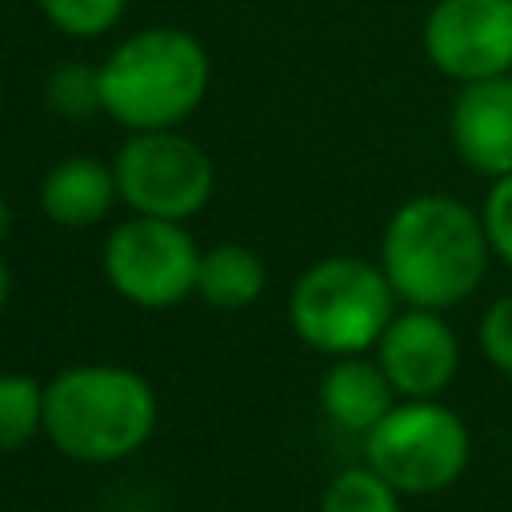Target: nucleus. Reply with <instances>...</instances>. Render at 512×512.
<instances>
[{
  "label": "nucleus",
  "mask_w": 512,
  "mask_h": 512,
  "mask_svg": "<svg viewBox=\"0 0 512 512\" xmlns=\"http://www.w3.org/2000/svg\"><path fill=\"white\" fill-rule=\"evenodd\" d=\"M156 432L152 384L120 364H76L44 384V436L76 464H116Z\"/></svg>",
  "instance_id": "nucleus-2"
},
{
  "label": "nucleus",
  "mask_w": 512,
  "mask_h": 512,
  "mask_svg": "<svg viewBox=\"0 0 512 512\" xmlns=\"http://www.w3.org/2000/svg\"><path fill=\"white\" fill-rule=\"evenodd\" d=\"M4 232H8V208L0 204V236H4Z\"/></svg>",
  "instance_id": "nucleus-21"
},
{
  "label": "nucleus",
  "mask_w": 512,
  "mask_h": 512,
  "mask_svg": "<svg viewBox=\"0 0 512 512\" xmlns=\"http://www.w3.org/2000/svg\"><path fill=\"white\" fill-rule=\"evenodd\" d=\"M116 192L140 212L160 220H184L212 196V160L200 144L176 132H136L116 152Z\"/></svg>",
  "instance_id": "nucleus-6"
},
{
  "label": "nucleus",
  "mask_w": 512,
  "mask_h": 512,
  "mask_svg": "<svg viewBox=\"0 0 512 512\" xmlns=\"http://www.w3.org/2000/svg\"><path fill=\"white\" fill-rule=\"evenodd\" d=\"M8 288H12V276H8V264L0 260V312H4V304H8Z\"/></svg>",
  "instance_id": "nucleus-20"
},
{
  "label": "nucleus",
  "mask_w": 512,
  "mask_h": 512,
  "mask_svg": "<svg viewBox=\"0 0 512 512\" xmlns=\"http://www.w3.org/2000/svg\"><path fill=\"white\" fill-rule=\"evenodd\" d=\"M40 8L60 32L96 36V32H108L120 20L124 0H40Z\"/></svg>",
  "instance_id": "nucleus-16"
},
{
  "label": "nucleus",
  "mask_w": 512,
  "mask_h": 512,
  "mask_svg": "<svg viewBox=\"0 0 512 512\" xmlns=\"http://www.w3.org/2000/svg\"><path fill=\"white\" fill-rule=\"evenodd\" d=\"M36 432H44V384L0 372V452L24 448Z\"/></svg>",
  "instance_id": "nucleus-14"
},
{
  "label": "nucleus",
  "mask_w": 512,
  "mask_h": 512,
  "mask_svg": "<svg viewBox=\"0 0 512 512\" xmlns=\"http://www.w3.org/2000/svg\"><path fill=\"white\" fill-rule=\"evenodd\" d=\"M392 396H396V388L384 376V368L372 364V360H360V356H340L320 380L324 416L336 428L360 432V436H368L396 408Z\"/></svg>",
  "instance_id": "nucleus-11"
},
{
  "label": "nucleus",
  "mask_w": 512,
  "mask_h": 512,
  "mask_svg": "<svg viewBox=\"0 0 512 512\" xmlns=\"http://www.w3.org/2000/svg\"><path fill=\"white\" fill-rule=\"evenodd\" d=\"M200 252L176 220L136 216L112 228L104 244V272L112 288L140 308H168L196 292Z\"/></svg>",
  "instance_id": "nucleus-7"
},
{
  "label": "nucleus",
  "mask_w": 512,
  "mask_h": 512,
  "mask_svg": "<svg viewBox=\"0 0 512 512\" xmlns=\"http://www.w3.org/2000/svg\"><path fill=\"white\" fill-rule=\"evenodd\" d=\"M376 348H380L376 364L384 368L392 388L408 400H432L436 392H444L460 364L456 332L428 308L392 316Z\"/></svg>",
  "instance_id": "nucleus-9"
},
{
  "label": "nucleus",
  "mask_w": 512,
  "mask_h": 512,
  "mask_svg": "<svg viewBox=\"0 0 512 512\" xmlns=\"http://www.w3.org/2000/svg\"><path fill=\"white\" fill-rule=\"evenodd\" d=\"M488 232L484 220L440 192L412 196L396 208L384 228V276L400 300L412 308H452L472 296L488 268Z\"/></svg>",
  "instance_id": "nucleus-1"
},
{
  "label": "nucleus",
  "mask_w": 512,
  "mask_h": 512,
  "mask_svg": "<svg viewBox=\"0 0 512 512\" xmlns=\"http://www.w3.org/2000/svg\"><path fill=\"white\" fill-rule=\"evenodd\" d=\"M112 196H120L116 192V172L104 168L92 156H68V160H60L44 176V188H40L44 216L56 220V224H64V228H84V224L100 220L112 208Z\"/></svg>",
  "instance_id": "nucleus-12"
},
{
  "label": "nucleus",
  "mask_w": 512,
  "mask_h": 512,
  "mask_svg": "<svg viewBox=\"0 0 512 512\" xmlns=\"http://www.w3.org/2000/svg\"><path fill=\"white\" fill-rule=\"evenodd\" d=\"M448 132L468 168L496 180L508 176L512 172V72L464 84L452 104Z\"/></svg>",
  "instance_id": "nucleus-10"
},
{
  "label": "nucleus",
  "mask_w": 512,
  "mask_h": 512,
  "mask_svg": "<svg viewBox=\"0 0 512 512\" xmlns=\"http://www.w3.org/2000/svg\"><path fill=\"white\" fill-rule=\"evenodd\" d=\"M48 96H52V108H56V112H64V116H84L88 108L100 104V76L88 72V68H80V64H72V68H64V72L52 76Z\"/></svg>",
  "instance_id": "nucleus-17"
},
{
  "label": "nucleus",
  "mask_w": 512,
  "mask_h": 512,
  "mask_svg": "<svg viewBox=\"0 0 512 512\" xmlns=\"http://www.w3.org/2000/svg\"><path fill=\"white\" fill-rule=\"evenodd\" d=\"M480 348L488 364H496L504 376H512V292L500 296L484 320H480Z\"/></svg>",
  "instance_id": "nucleus-18"
},
{
  "label": "nucleus",
  "mask_w": 512,
  "mask_h": 512,
  "mask_svg": "<svg viewBox=\"0 0 512 512\" xmlns=\"http://www.w3.org/2000/svg\"><path fill=\"white\" fill-rule=\"evenodd\" d=\"M480 220H484V232H488L492 252H496L504 264H512V172L492 184Z\"/></svg>",
  "instance_id": "nucleus-19"
},
{
  "label": "nucleus",
  "mask_w": 512,
  "mask_h": 512,
  "mask_svg": "<svg viewBox=\"0 0 512 512\" xmlns=\"http://www.w3.org/2000/svg\"><path fill=\"white\" fill-rule=\"evenodd\" d=\"M100 108L136 128L156 132L184 120L208 88V56L180 28H144L100 64Z\"/></svg>",
  "instance_id": "nucleus-3"
},
{
  "label": "nucleus",
  "mask_w": 512,
  "mask_h": 512,
  "mask_svg": "<svg viewBox=\"0 0 512 512\" xmlns=\"http://www.w3.org/2000/svg\"><path fill=\"white\" fill-rule=\"evenodd\" d=\"M468 448L472 444L464 420L436 400L396 404L364 436L368 468L404 496H428L448 488L464 472Z\"/></svg>",
  "instance_id": "nucleus-5"
},
{
  "label": "nucleus",
  "mask_w": 512,
  "mask_h": 512,
  "mask_svg": "<svg viewBox=\"0 0 512 512\" xmlns=\"http://www.w3.org/2000/svg\"><path fill=\"white\" fill-rule=\"evenodd\" d=\"M196 292L212 308H248L264 292V264L244 244H220L212 252H200Z\"/></svg>",
  "instance_id": "nucleus-13"
},
{
  "label": "nucleus",
  "mask_w": 512,
  "mask_h": 512,
  "mask_svg": "<svg viewBox=\"0 0 512 512\" xmlns=\"http://www.w3.org/2000/svg\"><path fill=\"white\" fill-rule=\"evenodd\" d=\"M424 52L460 84L508 76L512 0H436L424 20Z\"/></svg>",
  "instance_id": "nucleus-8"
},
{
  "label": "nucleus",
  "mask_w": 512,
  "mask_h": 512,
  "mask_svg": "<svg viewBox=\"0 0 512 512\" xmlns=\"http://www.w3.org/2000/svg\"><path fill=\"white\" fill-rule=\"evenodd\" d=\"M392 284L384 268L356 256H328L312 264L288 300V320L296 336L328 356H356L380 344L392 324Z\"/></svg>",
  "instance_id": "nucleus-4"
},
{
  "label": "nucleus",
  "mask_w": 512,
  "mask_h": 512,
  "mask_svg": "<svg viewBox=\"0 0 512 512\" xmlns=\"http://www.w3.org/2000/svg\"><path fill=\"white\" fill-rule=\"evenodd\" d=\"M320 512H400V492L380 472H372L368 464L344 468L324 488Z\"/></svg>",
  "instance_id": "nucleus-15"
}]
</instances>
